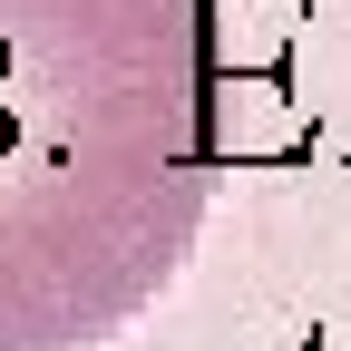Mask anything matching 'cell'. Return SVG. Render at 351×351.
I'll return each instance as SVG.
<instances>
[{
    "mask_svg": "<svg viewBox=\"0 0 351 351\" xmlns=\"http://www.w3.org/2000/svg\"><path fill=\"white\" fill-rule=\"evenodd\" d=\"M195 186V0H39V20H0V351H59L147 302Z\"/></svg>",
    "mask_w": 351,
    "mask_h": 351,
    "instance_id": "6da1fadb",
    "label": "cell"
}]
</instances>
